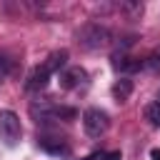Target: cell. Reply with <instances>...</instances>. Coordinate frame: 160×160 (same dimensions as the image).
I'll return each instance as SVG.
<instances>
[{
    "instance_id": "obj_3",
    "label": "cell",
    "mask_w": 160,
    "mask_h": 160,
    "mask_svg": "<svg viewBox=\"0 0 160 160\" xmlns=\"http://www.w3.org/2000/svg\"><path fill=\"white\" fill-rule=\"evenodd\" d=\"M20 135H22L20 118H18L12 110H0V140H2L8 148H12V145H18Z\"/></svg>"
},
{
    "instance_id": "obj_7",
    "label": "cell",
    "mask_w": 160,
    "mask_h": 160,
    "mask_svg": "<svg viewBox=\"0 0 160 160\" xmlns=\"http://www.w3.org/2000/svg\"><path fill=\"white\" fill-rule=\"evenodd\" d=\"M55 108L58 105L50 102V100H38V102L30 105V115L38 122H48V120H55Z\"/></svg>"
},
{
    "instance_id": "obj_15",
    "label": "cell",
    "mask_w": 160,
    "mask_h": 160,
    "mask_svg": "<svg viewBox=\"0 0 160 160\" xmlns=\"http://www.w3.org/2000/svg\"><path fill=\"white\" fill-rule=\"evenodd\" d=\"M150 158H152V160H160V150L152 148V150H150Z\"/></svg>"
},
{
    "instance_id": "obj_1",
    "label": "cell",
    "mask_w": 160,
    "mask_h": 160,
    "mask_svg": "<svg viewBox=\"0 0 160 160\" xmlns=\"http://www.w3.org/2000/svg\"><path fill=\"white\" fill-rule=\"evenodd\" d=\"M110 42V30L100 22H88L78 30V45L82 50H100Z\"/></svg>"
},
{
    "instance_id": "obj_13",
    "label": "cell",
    "mask_w": 160,
    "mask_h": 160,
    "mask_svg": "<svg viewBox=\"0 0 160 160\" xmlns=\"http://www.w3.org/2000/svg\"><path fill=\"white\" fill-rule=\"evenodd\" d=\"M10 70H12V60L8 58V52H0V80H2V78H8V75H10Z\"/></svg>"
},
{
    "instance_id": "obj_9",
    "label": "cell",
    "mask_w": 160,
    "mask_h": 160,
    "mask_svg": "<svg viewBox=\"0 0 160 160\" xmlns=\"http://www.w3.org/2000/svg\"><path fill=\"white\" fill-rule=\"evenodd\" d=\"M65 62H68V50H55V52L48 55V60H45L42 65H45V70L52 75V72H60V70L65 68Z\"/></svg>"
},
{
    "instance_id": "obj_10",
    "label": "cell",
    "mask_w": 160,
    "mask_h": 160,
    "mask_svg": "<svg viewBox=\"0 0 160 160\" xmlns=\"http://www.w3.org/2000/svg\"><path fill=\"white\" fill-rule=\"evenodd\" d=\"M40 148L50 155H68V148L60 140H50V138H40Z\"/></svg>"
},
{
    "instance_id": "obj_5",
    "label": "cell",
    "mask_w": 160,
    "mask_h": 160,
    "mask_svg": "<svg viewBox=\"0 0 160 160\" xmlns=\"http://www.w3.org/2000/svg\"><path fill=\"white\" fill-rule=\"evenodd\" d=\"M48 82H50V72L45 70V65H38V68L30 70V75L25 80V90L28 92H40V90L48 88Z\"/></svg>"
},
{
    "instance_id": "obj_2",
    "label": "cell",
    "mask_w": 160,
    "mask_h": 160,
    "mask_svg": "<svg viewBox=\"0 0 160 160\" xmlns=\"http://www.w3.org/2000/svg\"><path fill=\"white\" fill-rule=\"evenodd\" d=\"M82 128H85V132H88L90 138H100V135L108 132L110 118H108V112L100 110V108H88V110L82 112Z\"/></svg>"
},
{
    "instance_id": "obj_14",
    "label": "cell",
    "mask_w": 160,
    "mask_h": 160,
    "mask_svg": "<svg viewBox=\"0 0 160 160\" xmlns=\"http://www.w3.org/2000/svg\"><path fill=\"white\" fill-rule=\"evenodd\" d=\"M105 160H122V155H120V150H112V152H108V155H102Z\"/></svg>"
},
{
    "instance_id": "obj_16",
    "label": "cell",
    "mask_w": 160,
    "mask_h": 160,
    "mask_svg": "<svg viewBox=\"0 0 160 160\" xmlns=\"http://www.w3.org/2000/svg\"><path fill=\"white\" fill-rule=\"evenodd\" d=\"M98 158H102L100 152H92V155H88V158H82V160H98Z\"/></svg>"
},
{
    "instance_id": "obj_11",
    "label": "cell",
    "mask_w": 160,
    "mask_h": 160,
    "mask_svg": "<svg viewBox=\"0 0 160 160\" xmlns=\"http://www.w3.org/2000/svg\"><path fill=\"white\" fill-rule=\"evenodd\" d=\"M145 120L152 128H160V100H152L145 105Z\"/></svg>"
},
{
    "instance_id": "obj_8",
    "label": "cell",
    "mask_w": 160,
    "mask_h": 160,
    "mask_svg": "<svg viewBox=\"0 0 160 160\" xmlns=\"http://www.w3.org/2000/svg\"><path fill=\"white\" fill-rule=\"evenodd\" d=\"M132 80L130 78H120V80H115L112 82V88H110V92H112V98L118 100V102H125L130 95H132Z\"/></svg>"
},
{
    "instance_id": "obj_6",
    "label": "cell",
    "mask_w": 160,
    "mask_h": 160,
    "mask_svg": "<svg viewBox=\"0 0 160 160\" xmlns=\"http://www.w3.org/2000/svg\"><path fill=\"white\" fill-rule=\"evenodd\" d=\"M85 78H88V72H85L80 65L68 68V70H62V72H60V88L72 90V88H78L80 82H85Z\"/></svg>"
},
{
    "instance_id": "obj_12",
    "label": "cell",
    "mask_w": 160,
    "mask_h": 160,
    "mask_svg": "<svg viewBox=\"0 0 160 160\" xmlns=\"http://www.w3.org/2000/svg\"><path fill=\"white\" fill-rule=\"evenodd\" d=\"M142 65H145V70H150V72H160V50H152V52L142 60Z\"/></svg>"
},
{
    "instance_id": "obj_4",
    "label": "cell",
    "mask_w": 160,
    "mask_h": 160,
    "mask_svg": "<svg viewBox=\"0 0 160 160\" xmlns=\"http://www.w3.org/2000/svg\"><path fill=\"white\" fill-rule=\"evenodd\" d=\"M110 65H112L115 72H120V78H130L132 72H138L140 68H145L142 60H138V58H132V55H128V52H120V50L112 52Z\"/></svg>"
}]
</instances>
